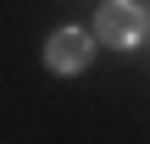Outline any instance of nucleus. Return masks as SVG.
Here are the masks:
<instances>
[{
  "mask_svg": "<svg viewBox=\"0 0 150 144\" xmlns=\"http://www.w3.org/2000/svg\"><path fill=\"white\" fill-rule=\"evenodd\" d=\"M45 61H50V72H83L89 67V33L83 28H61L45 44Z\"/></svg>",
  "mask_w": 150,
  "mask_h": 144,
  "instance_id": "nucleus-2",
  "label": "nucleus"
},
{
  "mask_svg": "<svg viewBox=\"0 0 150 144\" xmlns=\"http://www.w3.org/2000/svg\"><path fill=\"white\" fill-rule=\"evenodd\" d=\"M95 33H100L106 44L128 50V44H139V33H145V11H139L134 0H106L100 17H95Z\"/></svg>",
  "mask_w": 150,
  "mask_h": 144,
  "instance_id": "nucleus-1",
  "label": "nucleus"
}]
</instances>
